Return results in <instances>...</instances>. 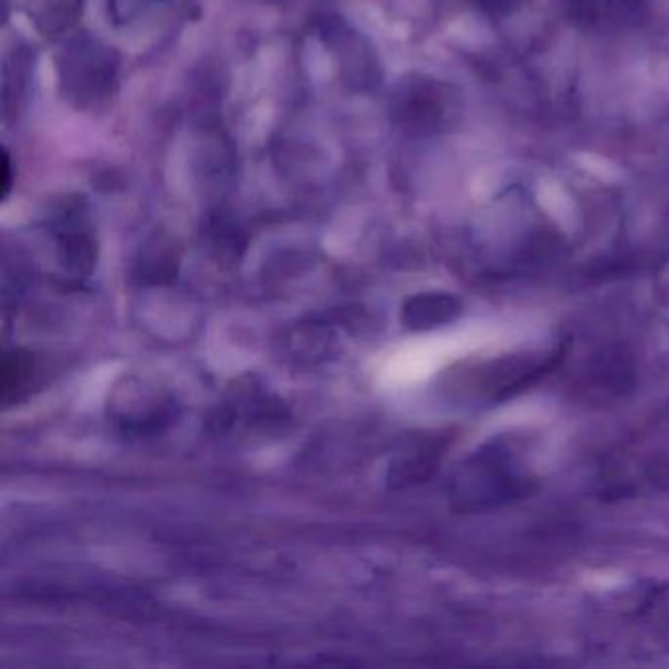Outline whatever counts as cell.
<instances>
[{
    "mask_svg": "<svg viewBox=\"0 0 669 669\" xmlns=\"http://www.w3.org/2000/svg\"><path fill=\"white\" fill-rule=\"evenodd\" d=\"M175 397L146 377H124L109 397V417L124 436H156L175 420Z\"/></svg>",
    "mask_w": 669,
    "mask_h": 669,
    "instance_id": "obj_1",
    "label": "cell"
},
{
    "mask_svg": "<svg viewBox=\"0 0 669 669\" xmlns=\"http://www.w3.org/2000/svg\"><path fill=\"white\" fill-rule=\"evenodd\" d=\"M59 251H61V263L66 265L69 273H73L77 277H84L93 271L94 260H97L93 238H91V234L84 233L81 226L61 224Z\"/></svg>",
    "mask_w": 669,
    "mask_h": 669,
    "instance_id": "obj_2",
    "label": "cell"
},
{
    "mask_svg": "<svg viewBox=\"0 0 669 669\" xmlns=\"http://www.w3.org/2000/svg\"><path fill=\"white\" fill-rule=\"evenodd\" d=\"M330 328L322 325L297 326L291 334V350L301 360H317L328 352L332 344Z\"/></svg>",
    "mask_w": 669,
    "mask_h": 669,
    "instance_id": "obj_5",
    "label": "cell"
},
{
    "mask_svg": "<svg viewBox=\"0 0 669 669\" xmlns=\"http://www.w3.org/2000/svg\"><path fill=\"white\" fill-rule=\"evenodd\" d=\"M2 173H4V175H2V183H4V186H2V189H4V195H9V191H10V158H9V154H7V151H4V171H2Z\"/></svg>",
    "mask_w": 669,
    "mask_h": 669,
    "instance_id": "obj_6",
    "label": "cell"
},
{
    "mask_svg": "<svg viewBox=\"0 0 669 669\" xmlns=\"http://www.w3.org/2000/svg\"><path fill=\"white\" fill-rule=\"evenodd\" d=\"M456 313V303L446 295H419L407 301L402 308V322L410 330H424L442 325Z\"/></svg>",
    "mask_w": 669,
    "mask_h": 669,
    "instance_id": "obj_4",
    "label": "cell"
},
{
    "mask_svg": "<svg viewBox=\"0 0 669 669\" xmlns=\"http://www.w3.org/2000/svg\"><path fill=\"white\" fill-rule=\"evenodd\" d=\"M36 377V363L32 353L24 350H12L4 353L2 360V402L9 407L29 395L30 387Z\"/></svg>",
    "mask_w": 669,
    "mask_h": 669,
    "instance_id": "obj_3",
    "label": "cell"
}]
</instances>
